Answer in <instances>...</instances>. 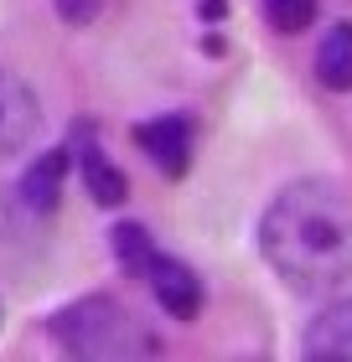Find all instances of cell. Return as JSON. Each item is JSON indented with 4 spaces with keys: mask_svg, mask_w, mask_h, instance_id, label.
I'll return each instance as SVG.
<instances>
[{
    "mask_svg": "<svg viewBox=\"0 0 352 362\" xmlns=\"http://www.w3.org/2000/svg\"><path fill=\"white\" fill-rule=\"evenodd\" d=\"M150 290H156V300L171 310L176 321H192L197 305H203V279L181 264V259H166V254L150 264Z\"/></svg>",
    "mask_w": 352,
    "mask_h": 362,
    "instance_id": "5",
    "label": "cell"
},
{
    "mask_svg": "<svg viewBox=\"0 0 352 362\" xmlns=\"http://www.w3.org/2000/svg\"><path fill=\"white\" fill-rule=\"evenodd\" d=\"M62 176H68V151H47V156H37V160L26 166V176H21V197H26V207L52 212V207H57V197H62Z\"/></svg>",
    "mask_w": 352,
    "mask_h": 362,
    "instance_id": "7",
    "label": "cell"
},
{
    "mask_svg": "<svg viewBox=\"0 0 352 362\" xmlns=\"http://www.w3.org/2000/svg\"><path fill=\"white\" fill-rule=\"evenodd\" d=\"M57 16L68 26H89L93 16H98V0H57Z\"/></svg>",
    "mask_w": 352,
    "mask_h": 362,
    "instance_id": "12",
    "label": "cell"
},
{
    "mask_svg": "<svg viewBox=\"0 0 352 362\" xmlns=\"http://www.w3.org/2000/svg\"><path fill=\"white\" fill-rule=\"evenodd\" d=\"M78 171H83V187H89V197L98 207H120L125 202V171L120 166H109V156L98 151V145L89 140V145H78Z\"/></svg>",
    "mask_w": 352,
    "mask_h": 362,
    "instance_id": "8",
    "label": "cell"
},
{
    "mask_svg": "<svg viewBox=\"0 0 352 362\" xmlns=\"http://www.w3.org/2000/svg\"><path fill=\"white\" fill-rule=\"evenodd\" d=\"M52 341L68 357H89V362H135L161 352V337L145 332L135 310H125L109 295H83V300L62 305L52 316Z\"/></svg>",
    "mask_w": 352,
    "mask_h": 362,
    "instance_id": "2",
    "label": "cell"
},
{
    "mask_svg": "<svg viewBox=\"0 0 352 362\" xmlns=\"http://www.w3.org/2000/svg\"><path fill=\"white\" fill-rule=\"evenodd\" d=\"M42 129V104L16 73L0 68V156H16L37 140Z\"/></svg>",
    "mask_w": 352,
    "mask_h": 362,
    "instance_id": "3",
    "label": "cell"
},
{
    "mask_svg": "<svg viewBox=\"0 0 352 362\" xmlns=\"http://www.w3.org/2000/svg\"><path fill=\"white\" fill-rule=\"evenodd\" d=\"M316 78L337 93L352 88V21H337L322 37V47H316Z\"/></svg>",
    "mask_w": 352,
    "mask_h": 362,
    "instance_id": "9",
    "label": "cell"
},
{
    "mask_svg": "<svg viewBox=\"0 0 352 362\" xmlns=\"http://www.w3.org/2000/svg\"><path fill=\"white\" fill-rule=\"evenodd\" d=\"M259 254L295 290L352 279V197L331 181H290L259 218Z\"/></svg>",
    "mask_w": 352,
    "mask_h": 362,
    "instance_id": "1",
    "label": "cell"
},
{
    "mask_svg": "<svg viewBox=\"0 0 352 362\" xmlns=\"http://www.w3.org/2000/svg\"><path fill=\"white\" fill-rule=\"evenodd\" d=\"M306 357H327V362H352V300L327 305L322 316L306 326Z\"/></svg>",
    "mask_w": 352,
    "mask_h": 362,
    "instance_id": "6",
    "label": "cell"
},
{
    "mask_svg": "<svg viewBox=\"0 0 352 362\" xmlns=\"http://www.w3.org/2000/svg\"><path fill=\"white\" fill-rule=\"evenodd\" d=\"M135 140H140V151L156 160L166 176L187 171V160H192V119H187V114H161V119L135 124Z\"/></svg>",
    "mask_w": 352,
    "mask_h": 362,
    "instance_id": "4",
    "label": "cell"
},
{
    "mask_svg": "<svg viewBox=\"0 0 352 362\" xmlns=\"http://www.w3.org/2000/svg\"><path fill=\"white\" fill-rule=\"evenodd\" d=\"M109 249H114V259H120V269L125 274H135V279H150V264H156V243H150V233L140 223H120L109 233Z\"/></svg>",
    "mask_w": 352,
    "mask_h": 362,
    "instance_id": "10",
    "label": "cell"
},
{
    "mask_svg": "<svg viewBox=\"0 0 352 362\" xmlns=\"http://www.w3.org/2000/svg\"><path fill=\"white\" fill-rule=\"evenodd\" d=\"M264 6V21H270L280 37H300L311 21H316V0H259Z\"/></svg>",
    "mask_w": 352,
    "mask_h": 362,
    "instance_id": "11",
    "label": "cell"
}]
</instances>
